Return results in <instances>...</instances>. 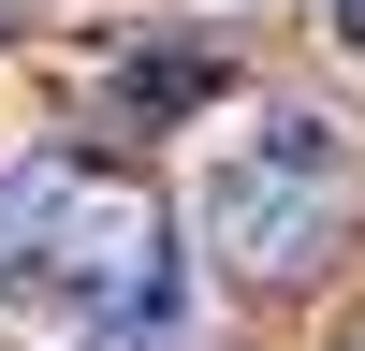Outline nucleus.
Instances as JSON below:
<instances>
[{
	"instance_id": "nucleus-1",
	"label": "nucleus",
	"mask_w": 365,
	"mask_h": 351,
	"mask_svg": "<svg viewBox=\"0 0 365 351\" xmlns=\"http://www.w3.org/2000/svg\"><path fill=\"white\" fill-rule=\"evenodd\" d=\"M322 220H336V117H278V132H249L205 176V234H220L249 278H292V263L322 249Z\"/></svg>"
},
{
	"instance_id": "nucleus-2",
	"label": "nucleus",
	"mask_w": 365,
	"mask_h": 351,
	"mask_svg": "<svg viewBox=\"0 0 365 351\" xmlns=\"http://www.w3.org/2000/svg\"><path fill=\"white\" fill-rule=\"evenodd\" d=\"M58 205H73V161H15V176H0V292H44Z\"/></svg>"
},
{
	"instance_id": "nucleus-3",
	"label": "nucleus",
	"mask_w": 365,
	"mask_h": 351,
	"mask_svg": "<svg viewBox=\"0 0 365 351\" xmlns=\"http://www.w3.org/2000/svg\"><path fill=\"white\" fill-rule=\"evenodd\" d=\"M205 88H220V44H161V58L117 73V103H132V117H175V103H205Z\"/></svg>"
},
{
	"instance_id": "nucleus-4",
	"label": "nucleus",
	"mask_w": 365,
	"mask_h": 351,
	"mask_svg": "<svg viewBox=\"0 0 365 351\" xmlns=\"http://www.w3.org/2000/svg\"><path fill=\"white\" fill-rule=\"evenodd\" d=\"M88 351H175V337H161V322H117V337L88 322Z\"/></svg>"
},
{
	"instance_id": "nucleus-5",
	"label": "nucleus",
	"mask_w": 365,
	"mask_h": 351,
	"mask_svg": "<svg viewBox=\"0 0 365 351\" xmlns=\"http://www.w3.org/2000/svg\"><path fill=\"white\" fill-rule=\"evenodd\" d=\"M336 29H351V44H365V0H336Z\"/></svg>"
}]
</instances>
